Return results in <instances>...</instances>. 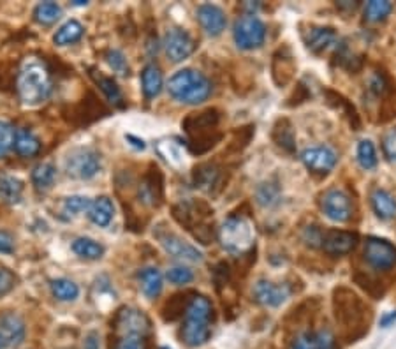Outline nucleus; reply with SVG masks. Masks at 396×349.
I'll list each match as a JSON object with an SVG mask.
<instances>
[{
	"mask_svg": "<svg viewBox=\"0 0 396 349\" xmlns=\"http://www.w3.org/2000/svg\"><path fill=\"white\" fill-rule=\"evenodd\" d=\"M16 286V275L7 268H0V296L9 293Z\"/></svg>",
	"mask_w": 396,
	"mask_h": 349,
	"instance_id": "nucleus-51",
	"label": "nucleus"
},
{
	"mask_svg": "<svg viewBox=\"0 0 396 349\" xmlns=\"http://www.w3.org/2000/svg\"><path fill=\"white\" fill-rule=\"evenodd\" d=\"M291 349H319L317 335L315 332H303L299 333L291 344Z\"/></svg>",
	"mask_w": 396,
	"mask_h": 349,
	"instance_id": "nucleus-48",
	"label": "nucleus"
},
{
	"mask_svg": "<svg viewBox=\"0 0 396 349\" xmlns=\"http://www.w3.org/2000/svg\"><path fill=\"white\" fill-rule=\"evenodd\" d=\"M302 161L312 173L328 175L336 164V154L329 146H312L303 150Z\"/></svg>",
	"mask_w": 396,
	"mask_h": 349,
	"instance_id": "nucleus-17",
	"label": "nucleus"
},
{
	"mask_svg": "<svg viewBox=\"0 0 396 349\" xmlns=\"http://www.w3.org/2000/svg\"><path fill=\"white\" fill-rule=\"evenodd\" d=\"M322 214L333 222H347L352 218V201L343 190L328 189L319 200Z\"/></svg>",
	"mask_w": 396,
	"mask_h": 349,
	"instance_id": "nucleus-11",
	"label": "nucleus"
},
{
	"mask_svg": "<svg viewBox=\"0 0 396 349\" xmlns=\"http://www.w3.org/2000/svg\"><path fill=\"white\" fill-rule=\"evenodd\" d=\"M163 173L157 166H150L148 173L143 176L138 187V198L146 207H159L164 198Z\"/></svg>",
	"mask_w": 396,
	"mask_h": 349,
	"instance_id": "nucleus-13",
	"label": "nucleus"
},
{
	"mask_svg": "<svg viewBox=\"0 0 396 349\" xmlns=\"http://www.w3.org/2000/svg\"><path fill=\"white\" fill-rule=\"evenodd\" d=\"M197 20H199L203 31L210 36H220L226 31V13L214 4H201L197 7Z\"/></svg>",
	"mask_w": 396,
	"mask_h": 349,
	"instance_id": "nucleus-21",
	"label": "nucleus"
},
{
	"mask_svg": "<svg viewBox=\"0 0 396 349\" xmlns=\"http://www.w3.org/2000/svg\"><path fill=\"white\" fill-rule=\"evenodd\" d=\"M55 176H57V168L50 163H41L32 171V182L39 190H46L53 186Z\"/></svg>",
	"mask_w": 396,
	"mask_h": 349,
	"instance_id": "nucleus-37",
	"label": "nucleus"
},
{
	"mask_svg": "<svg viewBox=\"0 0 396 349\" xmlns=\"http://www.w3.org/2000/svg\"><path fill=\"white\" fill-rule=\"evenodd\" d=\"M101 344H99V337L97 333H90V335L85 339V349H99Z\"/></svg>",
	"mask_w": 396,
	"mask_h": 349,
	"instance_id": "nucleus-55",
	"label": "nucleus"
},
{
	"mask_svg": "<svg viewBox=\"0 0 396 349\" xmlns=\"http://www.w3.org/2000/svg\"><path fill=\"white\" fill-rule=\"evenodd\" d=\"M333 311L336 323L342 326L349 339H356L368 330L370 308L358 293L346 286L335 288L333 291Z\"/></svg>",
	"mask_w": 396,
	"mask_h": 349,
	"instance_id": "nucleus-1",
	"label": "nucleus"
},
{
	"mask_svg": "<svg viewBox=\"0 0 396 349\" xmlns=\"http://www.w3.org/2000/svg\"><path fill=\"white\" fill-rule=\"evenodd\" d=\"M163 73L155 64H148L141 73V87L146 99H153L163 90Z\"/></svg>",
	"mask_w": 396,
	"mask_h": 349,
	"instance_id": "nucleus-28",
	"label": "nucleus"
},
{
	"mask_svg": "<svg viewBox=\"0 0 396 349\" xmlns=\"http://www.w3.org/2000/svg\"><path fill=\"white\" fill-rule=\"evenodd\" d=\"M220 244L233 254H245L254 249V230L252 224L241 215H231L219 230Z\"/></svg>",
	"mask_w": 396,
	"mask_h": 349,
	"instance_id": "nucleus-7",
	"label": "nucleus"
},
{
	"mask_svg": "<svg viewBox=\"0 0 396 349\" xmlns=\"http://www.w3.org/2000/svg\"><path fill=\"white\" fill-rule=\"evenodd\" d=\"M157 150H159L160 156L171 164V166L180 168L185 164V159H183V150L180 146V143H175L173 139H164L157 145Z\"/></svg>",
	"mask_w": 396,
	"mask_h": 349,
	"instance_id": "nucleus-38",
	"label": "nucleus"
},
{
	"mask_svg": "<svg viewBox=\"0 0 396 349\" xmlns=\"http://www.w3.org/2000/svg\"><path fill=\"white\" fill-rule=\"evenodd\" d=\"M358 245V235L352 231L343 230H329L322 233L321 247L331 256H343L354 251Z\"/></svg>",
	"mask_w": 396,
	"mask_h": 349,
	"instance_id": "nucleus-16",
	"label": "nucleus"
},
{
	"mask_svg": "<svg viewBox=\"0 0 396 349\" xmlns=\"http://www.w3.org/2000/svg\"><path fill=\"white\" fill-rule=\"evenodd\" d=\"M395 319H396V312H390V314H386L384 318H380V326L386 328V326H390Z\"/></svg>",
	"mask_w": 396,
	"mask_h": 349,
	"instance_id": "nucleus-56",
	"label": "nucleus"
},
{
	"mask_svg": "<svg viewBox=\"0 0 396 349\" xmlns=\"http://www.w3.org/2000/svg\"><path fill=\"white\" fill-rule=\"evenodd\" d=\"M14 150L21 157H32L41 150V141L28 129H16L14 132Z\"/></svg>",
	"mask_w": 396,
	"mask_h": 349,
	"instance_id": "nucleus-31",
	"label": "nucleus"
},
{
	"mask_svg": "<svg viewBox=\"0 0 396 349\" xmlns=\"http://www.w3.org/2000/svg\"><path fill=\"white\" fill-rule=\"evenodd\" d=\"M167 279H170V282H173V284L183 286L194 281V274L192 270H189V268L185 267H175L167 270Z\"/></svg>",
	"mask_w": 396,
	"mask_h": 349,
	"instance_id": "nucleus-46",
	"label": "nucleus"
},
{
	"mask_svg": "<svg viewBox=\"0 0 396 349\" xmlns=\"http://www.w3.org/2000/svg\"><path fill=\"white\" fill-rule=\"evenodd\" d=\"M23 194V182L16 176L11 175H0V200L4 203L14 205L21 200Z\"/></svg>",
	"mask_w": 396,
	"mask_h": 349,
	"instance_id": "nucleus-30",
	"label": "nucleus"
},
{
	"mask_svg": "<svg viewBox=\"0 0 396 349\" xmlns=\"http://www.w3.org/2000/svg\"><path fill=\"white\" fill-rule=\"evenodd\" d=\"M167 90H170L171 97L178 102L196 106L210 97L214 87L203 73L196 71V69H182L171 76Z\"/></svg>",
	"mask_w": 396,
	"mask_h": 349,
	"instance_id": "nucleus-6",
	"label": "nucleus"
},
{
	"mask_svg": "<svg viewBox=\"0 0 396 349\" xmlns=\"http://www.w3.org/2000/svg\"><path fill=\"white\" fill-rule=\"evenodd\" d=\"M173 218L201 244H210L214 238V224L210 222V219H214V210L207 201H180L173 207Z\"/></svg>",
	"mask_w": 396,
	"mask_h": 349,
	"instance_id": "nucleus-4",
	"label": "nucleus"
},
{
	"mask_svg": "<svg viewBox=\"0 0 396 349\" xmlns=\"http://www.w3.org/2000/svg\"><path fill=\"white\" fill-rule=\"evenodd\" d=\"M324 94H326V97H328V101H335V102H329V104L346 112V115L349 117V120H351V126L358 131L359 129V117H358V112H356L354 106H352L346 97H342L340 94H336V92L326 90Z\"/></svg>",
	"mask_w": 396,
	"mask_h": 349,
	"instance_id": "nucleus-39",
	"label": "nucleus"
},
{
	"mask_svg": "<svg viewBox=\"0 0 396 349\" xmlns=\"http://www.w3.org/2000/svg\"><path fill=\"white\" fill-rule=\"evenodd\" d=\"M106 62H108L109 68H111L115 73H119V75L122 76L129 75V65H127V60L126 57H123L122 51L109 50L108 53H106Z\"/></svg>",
	"mask_w": 396,
	"mask_h": 349,
	"instance_id": "nucleus-45",
	"label": "nucleus"
},
{
	"mask_svg": "<svg viewBox=\"0 0 396 349\" xmlns=\"http://www.w3.org/2000/svg\"><path fill=\"white\" fill-rule=\"evenodd\" d=\"M14 240L7 231H0V254H13Z\"/></svg>",
	"mask_w": 396,
	"mask_h": 349,
	"instance_id": "nucleus-54",
	"label": "nucleus"
},
{
	"mask_svg": "<svg viewBox=\"0 0 396 349\" xmlns=\"http://www.w3.org/2000/svg\"><path fill=\"white\" fill-rule=\"evenodd\" d=\"M194 186L204 193L217 194L222 186V168L215 163H203L194 168L192 171Z\"/></svg>",
	"mask_w": 396,
	"mask_h": 349,
	"instance_id": "nucleus-20",
	"label": "nucleus"
},
{
	"mask_svg": "<svg viewBox=\"0 0 396 349\" xmlns=\"http://www.w3.org/2000/svg\"><path fill=\"white\" fill-rule=\"evenodd\" d=\"M65 171L71 178L90 180L101 170V156L94 149H75L65 157Z\"/></svg>",
	"mask_w": 396,
	"mask_h": 349,
	"instance_id": "nucleus-8",
	"label": "nucleus"
},
{
	"mask_svg": "<svg viewBox=\"0 0 396 349\" xmlns=\"http://www.w3.org/2000/svg\"><path fill=\"white\" fill-rule=\"evenodd\" d=\"M113 349H146V340L143 337H119Z\"/></svg>",
	"mask_w": 396,
	"mask_h": 349,
	"instance_id": "nucleus-49",
	"label": "nucleus"
},
{
	"mask_svg": "<svg viewBox=\"0 0 396 349\" xmlns=\"http://www.w3.org/2000/svg\"><path fill=\"white\" fill-rule=\"evenodd\" d=\"M220 113L219 109L210 108L199 113H190L182 122L183 129L189 136L190 152L199 156L208 152L222 139V132L219 131Z\"/></svg>",
	"mask_w": 396,
	"mask_h": 349,
	"instance_id": "nucleus-3",
	"label": "nucleus"
},
{
	"mask_svg": "<svg viewBox=\"0 0 396 349\" xmlns=\"http://www.w3.org/2000/svg\"><path fill=\"white\" fill-rule=\"evenodd\" d=\"M157 240L160 242L164 251L176 259H183V262H190V263H197L203 259V254H201L194 245H190L189 242L182 240L178 235L171 233V231L157 233Z\"/></svg>",
	"mask_w": 396,
	"mask_h": 349,
	"instance_id": "nucleus-14",
	"label": "nucleus"
},
{
	"mask_svg": "<svg viewBox=\"0 0 396 349\" xmlns=\"http://www.w3.org/2000/svg\"><path fill=\"white\" fill-rule=\"evenodd\" d=\"M303 238H305V242L308 245H312V247H317V245H321V242H322V231L315 226H308L305 230V235H303Z\"/></svg>",
	"mask_w": 396,
	"mask_h": 349,
	"instance_id": "nucleus-53",
	"label": "nucleus"
},
{
	"mask_svg": "<svg viewBox=\"0 0 396 349\" xmlns=\"http://www.w3.org/2000/svg\"><path fill=\"white\" fill-rule=\"evenodd\" d=\"M90 76L94 78V82L97 83L99 88L102 90V94L106 95L111 104L115 106H123V95L120 92V87L116 85V82L109 76H104L101 71H95V69H90Z\"/></svg>",
	"mask_w": 396,
	"mask_h": 349,
	"instance_id": "nucleus-29",
	"label": "nucleus"
},
{
	"mask_svg": "<svg viewBox=\"0 0 396 349\" xmlns=\"http://www.w3.org/2000/svg\"><path fill=\"white\" fill-rule=\"evenodd\" d=\"M183 316L185 321L180 330L182 343L189 348L207 344L211 335V319H214V306L210 300L203 295H192Z\"/></svg>",
	"mask_w": 396,
	"mask_h": 349,
	"instance_id": "nucleus-2",
	"label": "nucleus"
},
{
	"mask_svg": "<svg viewBox=\"0 0 396 349\" xmlns=\"http://www.w3.org/2000/svg\"><path fill=\"white\" fill-rule=\"evenodd\" d=\"M83 36V25L76 20H69L55 32L53 41L58 46H67V44H72L76 41H79Z\"/></svg>",
	"mask_w": 396,
	"mask_h": 349,
	"instance_id": "nucleus-32",
	"label": "nucleus"
},
{
	"mask_svg": "<svg viewBox=\"0 0 396 349\" xmlns=\"http://www.w3.org/2000/svg\"><path fill=\"white\" fill-rule=\"evenodd\" d=\"M271 139L277 143V146H280L284 152L295 154L296 152V138H295V129H292V124L289 122V119H278L273 124V129H271Z\"/></svg>",
	"mask_w": 396,
	"mask_h": 349,
	"instance_id": "nucleus-24",
	"label": "nucleus"
},
{
	"mask_svg": "<svg viewBox=\"0 0 396 349\" xmlns=\"http://www.w3.org/2000/svg\"><path fill=\"white\" fill-rule=\"evenodd\" d=\"M126 139H127V141H132V145H134L136 149H139V150H143V149H145V146H146L143 139L134 138V136H131V134H129V136H126Z\"/></svg>",
	"mask_w": 396,
	"mask_h": 349,
	"instance_id": "nucleus-57",
	"label": "nucleus"
},
{
	"mask_svg": "<svg viewBox=\"0 0 396 349\" xmlns=\"http://www.w3.org/2000/svg\"><path fill=\"white\" fill-rule=\"evenodd\" d=\"M18 95L27 106H38L46 101L51 94V76L39 60H31L20 69L16 80Z\"/></svg>",
	"mask_w": 396,
	"mask_h": 349,
	"instance_id": "nucleus-5",
	"label": "nucleus"
},
{
	"mask_svg": "<svg viewBox=\"0 0 396 349\" xmlns=\"http://www.w3.org/2000/svg\"><path fill=\"white\" fill-rule=\"evenodd\" d=\"M358 161L363 170H373L377 166L375 146L370 139H363L358 145Z\"/></svg>",
	"mask_w": 396,
	"mask_h": 349,
	"instance_id": "nucleus-41",
	"label": "nucleus"
},
{
	"mask_svg": "<svg viewBox=\"0 0 396 349\" xmlns=\"http://www.w3.org/2000/svg\"><path fill=\"white\" fill-rule=\"evenodd\" d=\"M164 50H166L167 58L173 62H182L194 53L196 43L183 28H171L164 38Z\"/></svg>",
	"mask_w": 396,
	"mask_h": 349,
	"instance_id": "nucleus-15",
	"label": "nucleus"
},
{
	"mask_svg": "<svg viewBox=\"0 0 396 349\" xmlns=\"http://www.w3.org/2000/svg\"><path fill=\"white\" fill-rule=\"evenodd\" d=\"M139 284H141V291L146 299L153 300L160 295L163 291V275H160L159 268L146 267L138 274Z\"/></svg>",
	"mask_w": 396,
	"mask_h": 349,
	"instance_id": "nucleus-26",
	"label": "nucleus"
},
{
	"mask_svg": "<svg viewBox=\"0 0 396 349\" xmlns=\"http://www.w3.org/2000/svg\"><path fill=\"white\" fill-rule=\"evenodd\" d=\"M0 339L6 346H16L25 339V323L14 312H2L0 314Z\"/></svg>",
	"mask_w": 396,
	"mask_h": 349,
	"instance_id": "nucleus-22",
	"label": "nucleus"
},
{
	"mask_svg": "<svg viewBox=\"0 0 396 349\" xmlns=\"http://www.w3.org/2000/svg\"><path fill=\"white\" fill-rule=\"evenodd\" d=\"M255 127L254 126H243L238 127L231 134L229 143H227V154H241L248 146V143L254 138Z\"/></svg>",
	"mask_w": 396,
	"mask_h": 349,
	"instance_id": "nucleus-34",
	"label": "nucleus"
},
{
	"mask_svg": "<svg viewBox=\"0 0 396 349\" xmlns=\"http://www.w3.org/2000/svg\"><path fill=\"white\" fill-rule=\"evenodd\" d=\"M214 281L217 291H222V288H226L231 282V268L226 262H220L214 270Z\"/></svg>",
	"mask_w": 396,
	"mask_h": 349,
	"instance_id": "nucleus-47",
	"label": "nucleus"
},
{
	"mask_svg": "<svg viewBox=\"0 0 396 349\" xmlns=\"http://www.w3.org/2000/svg\"><path fill=\"white\" fill-rule=\"evenodd\" d=\"M255 194H258V201L263 207H271L280 198V187H278L277 182H263L258 187V193Z\"/></svg>",
	"mask_w": 396,
	"mask_h": 349,
	"instance_id": "nucleus-42",
	"label": "nucleus"
},
{
	"mask_svg": "<svg viewBox=\"0 0 396 349\" xmlns=\"http://www.w3.org/2000/svg\"><path fill=\"white\" fill-rule=\"evenodd\" d=\"M4 348H7V346H6V343H4V340L0 339V349H4Z\"/></svg>",
	"mask_w": 396,
	"mask_h": 349,
	"instance_id": "nucleus-58",
	"label": "nucleus"
},
{
	"mask_svg": "<svg viewBox=\"0 0 396 349\" xmlns=\"http://www.w3.org/2000/svg\"><path fill=\"white\" fill-rule=\"evenodd\" d=\"M317 335L319 349H339V343H336V337L329 332L328 328H322L315 332Z\"/></svg>",
	"mask_w": 396,
	"mask_h": 349,
	"instance_id": "nucleus-50",
	"label": "nucleus"
},
{
	"mask_svg": "<svg viewBox=\"0 0 396 349\" xmlns=\"http://www.w3.org/2000/svg\"><path fill=\"white\" fill-rule=\"evenodd\" d=\"M291 295L289 284H275V282L261 279L254 286V299L255 302L264 307H278L285 302Z\"/></svg>",
	"mask_w": 396,
	"mask_h": 349,
	"instance_id": "nucleus-19",
	"label": "nucleus"
},
{
	"mask_svg": "<svg viewBox=\"0 0 396 349\" xmlns=\"http://www.w3.org/2000/svg\"><path fill=\"white\" fill-rule=\"evenodd\" d=\"M234 43L240 50H255L261 48L266 39V25L254 14L240 18L234 23Z\"/></svg>",
	"mask_w": 396,
	"mask_h": 349,
	"instance_id": "nucleus-9",
	"label": "nucleus"
},
{
	"mask_svg": "<svg viewBox=\"0 0 396 349\" xmlns=\"http://www.w3.org/2000/svg\"><path fill=\"white\" fill-rule=\"evenodd\" d=\"M370 200H372V208L377 218L383 220H391L396 218V200L393 194L387 193L386 189H375Z\"/></svg>",
	"mask_w": 396,
	"mask_h": 349,
	"instance_id": "nucleus-25",
	"label": "nucleus"
},
{
	"mask_svg": "<svg viewBox=\"0 0 396 349\" xmlns=\"http://www.w3.org/2000/svg\"><path fill=\"white\" fill-rule=\"evenodd\" d=\"M14 132L16 129L9 122L0 120V157L6 156L14 146Z\"/></svg>",
	"mask_w": 396,
	"mask_h": 349,
	"instance_id": "nucleus-44",
	"label": "nucleus"
},
{
	"mask_svg": "<svg viewBox=\"0 0 396 349\" xmlns=\"http://www.w3.org/2000/svg\"><path fill=\"white\" fill-rule=\"evenodd\" d=\"M113 328L119 337H143L146 339L150 332V319L143 311L123 307L116 312Z\"/></svg>",
	"mask_w": 396,
	"mask_h": 349,
	"instance_id": "nucleus-10",
	"label": "nucleus"
},
{
	"mask_svg": "<svg viewBox=\"0 0 396 349\" xmlns=\"http://www.w3.org/2000/svg\"><path fill=\"white\" fill-rule=\"evenodd\" d=\"M336 34L331 27H312L307 36V46L312 53H322L335 43Z\"/></svg>",
	"mask_w": 396,
	"mask_h": 349,
	"instance_id": "nucleus-27",
	"label": "nucleus"
},
{
	"mask_svg": "<svg viewBox=\"0 0 396 349\" xmlns=\"http://www.w3.org/2000/svg\"><path fill=\"white\" fill-rule=\"evenodd\" d=\"M113 215H115V205L108 196L95 198L88 208V219L99 227L108 226L113 220Z\"/></svg>",
	"mask_w": 396,
	"mask_h": 349,
	"instance_id": "nucleus-23",
	"label": "nucleus"
},
{
	"mask_svg": "<svg viewBox=\"0 0 396 349\" xmlns=\"http://www.w3.org/2000/svg\"><path fill=\"white\" fill-rule=\"evenodd\" d=\"M90 198L87 196H71L65 198L64 201V210L67 212L69 215H79L82 212H88L90 208Z\"/></svg>",
	"mask_w": 396,
	"mask_h": 349,
	"instance_id": "nucleus-43",
	"label": "nucleus"
},
{
	"mask_svg": "<svg viewBox=\"0 0 396 349\" xmlns=\"http://www.w3.org/2000/svg\"><path fill=\"white\" fill-rule=\"evenodd\" d=\"M395 9L393 2L387 0H372L365 6V20L370 23H377V21H384Z\"/></svg>",
	"mask_w": 396,
	"mask_h": 349,
	"instance_id": "nucleus-36",
	"label": "nucleus"
},
{
	"mask_svg": "<svg viewBox=\"0 0 396 349\" xmlns=\"http://www.w3.org/2000/svg\"><path fill=\"white\" fill-rule=\"evenodd\" d=\"M365 259L375 270H391L396 264V247L384 238L370 237L365 244Z\"/></svg>",
	"mask_w": 396,
	"mask_h": 349,
	"instance_id": "nucleus-12",
	"label": "nucleus"
},
{
	"mask_svg": "<svg viewBox=\"0 0 396 349\" xmlns=\"http://www.w3.org/2000/svg\"><path fill=\"white\" fill-rule=\"evenodd\" d=\"M72 251H75L79 258L90 259V262L102 258V254H104V247H102L99 242L87 237L76 238V240L72 242Z\"/></svg>",
	"mask_w": 396,
	"mask_h": 349,
	"instance_id": "nucleus-33",
	"label": "nucleus"
},
{
	"mask_svg": "<svg viewBox=\"0 0 396 349\" xmlns=\"http://www.w3.org/2000/svg\"><path fill=\"white\" fill-rule=\"evenodd\" d=\"M51 293L60 302H72V300L78 299L79 288L76 282L69 281V279H55L51 282Z\"/></svg>",
	"mask_w": 396,
	"mask_h": 349,
	"instance_id": "nucleus-35",
	"label": "nucleus"
},
{
	"mask_svg": "<svg viewBox=\"0 0 396 349\" xmlns=\"http://www.w3.org/2000/svg\"><path fill=\"white\" fill-rule=\"evenodd\" d=\"M60 6L57 2H41L39 6H35L34 18L35 21L43 25H51L60 18Z\"/></svg>",
	"mask_w": 396,
	"mask_h": 349,
	"instance_id": "nucleus-40",
	"label": "nucleus"
},
{
	"mask_svg": "<svg viewBox=\"0 0 396 349\" xmlns=\"http://www.w3.org/2000/svg\"><path fill=\"white\" fill-rule=\"evenodd\" d=\"M296 73V62L292 57V51L289 46H282L275 51L273 60H271V76L278 87H285L291 83L292 76Z\"/></svg>",
	"mask_w": 396,
	"mask_h": 349,
	"instance_id": "nucleus-18",
	"label": "nucleus"
},
{
	"mask_svg": "<svg viewBox=\"0 0 396 349\" xmlns=\"http://www.w3.org/2000/svg\"><path fill=\"white\" fill-rule=\"evenodd\" d=\"M384 152L390 157V161L396 163V129L387 132L386 138H384Z\"/></svg>",
	"mask_w": 396,
	"mask_h": 349,
	"instance_id": "nucleus-52",
	"label": "nucleus"
}]
</instances>
